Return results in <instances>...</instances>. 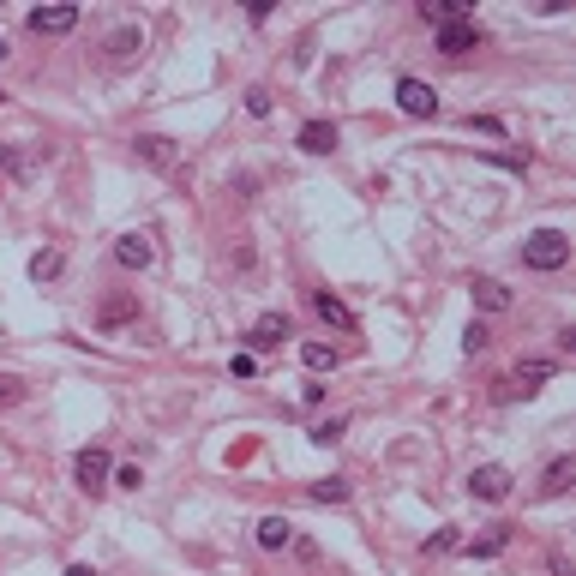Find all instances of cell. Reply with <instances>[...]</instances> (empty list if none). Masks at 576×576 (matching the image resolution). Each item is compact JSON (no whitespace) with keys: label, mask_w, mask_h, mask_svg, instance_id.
<instances>
[{"label":"cell","mask_w":576,"mask_h":576,"mask_svg":"<svg viewBox=\"0 0 576 576\" xmlns=\"http://www.w3.org/2000/svg\"><path fill=\"white\" fill-rule=\"evenodd\" d=\"M246 343L259 348V355H264V348H283V343H288V318H283V313H264L259 324H252V336H246Z\"/></svg>","instance_id":"cell-11"},{"label":"cell","mask_w":576,"mask_h":576,"mask_svg":"<svg viewBox=\"0 0 576 576\" xmlns=\"http://www.w3.org/2000/svg\"><path fill=\"white\" fill-rule=\"evenodd\" d=\"M522 259H529L534 271H564V264H571V234H564V229H540V234H529Z\"/></svg>","instance_id":"cell-1"},{"label":"cell","mask_w":576,"mask_h":576,"mask_svg":"<svg viewBox=\"0 0 576 576\" xmlns=\"http://www.w3.org/2000/svg\"><path fill=\"white\" fill-rule=\"evenodd\" d=\"M294 144H301L306 157H331V150H336V127H331V120H306Z\"/></svg>","instance_id":"cell-10"},{"label":"cell","mask_w":576,"mask_h":576,"mask_svg":"<svg viewBox=\"0 0 576 576\" xmlns=\"http://www.w3.org/2000/svg\"><path fill=\"white\" fill-rule=\"evenodd\" d=\"M229 373H234V378H252V373H259V355H234Z\"/></svg>","instance_id":"cell-29"},{"label":"cell","mask_w":576,"mask_h":576,"mask_svg":"<svg viewBox=\"0 0 576 576\" xmlns=\"http://www.w3.org/2000/svg\"><path fill=\"white\" fill-rule=\"evenodd\" d=\"M36 36H67L72 25H78V6H67V0H55V6H30V18H25Z\"/></svg>","instance_id":"cell-3"},{"label":"cell","mask_w":576,"mask_h":576,"mask_svg":"<svg viewBox=\"0 0 576 576\" xmlns=\"http://www.w3.org/2000/svg\"><path fill=\"white\" fill-rule=\"evenodd\" d=\"M139 43H144L139 30H120L115 43H108V55H115V60H127V55H132V48H139Z\"/></svg>","instance_id":"cell-25"},{"label":"cell","mask_w":576,"mask_h":576,"mask_svg":"<svg viewBox=\"0 0 576 576\" xmlns=\"http://www.w3.org/2000/svg\"><path fill=\"white\" fill-rule=\"evenodd\" d=\"M343 432H348V420H343V415H336V420H318V427H313V445H336Z\"/></svg>","instance_id":"cell-22"},{"label":"cell","mask_w":576,"mask_h":576,"mask_svg":"<svg viewBox=\"0 0 576 576\" xmlns=\"http://www.w3.org/2000/svg\"><path fill=\"white\" fill-rule=\"evenodd\" d=\"M18 403H25V385L13 373H0V408H18Z\"/></svg>","instance_id":"cell-23"},{"label":"cell","mask_w":576,"mask_h":576,"mask_svg":"<svg viewBox=\"0 0 576 576\" xmlns=\"http://www.w3.org/2000/svg\"><path fill=\"white\" fill-rule=\"evenodd\" d=\"M313 504H348V480L343 475H324V480H313Z\"/></svg>","instance_id":"cell-18"},{"label":"cell","mask_w":576,"mask_h":576,"mask_svg":"<svg viewBox=\"0 0 576 576\" xmlns=\"http://www.w3.org/2000/svg\"><path fill=\"white\" fill-rule=\"evenodd\" d=\"M246 115H271V90H246Z\"/></svg>","instance_id":"cell-28"},{"label":"cell","mask_w":576,"mask_h":576,"mask_svg":"<svg viewBox=\"0 0 576 576\" xmlns=\"http://www.w3.org/2000/svg\"><path fill=\"white\" fill-rule=\"evenodd\" d=\"M139 157L157 162V169H169V162H174V144L169 139H139Z\"/></svg>","instance_id":"cell-21"},{"label":"cell","mask_w":576,"mask_h":576,"mask_svg":"<svg viewBox=\"0 0 576 576\" xmlns=\"http://www.w3.org/2000/svg\"><path fill=\"white\" fill-rule=\"evenodd\" d=\"M571 475H576V457H552V468H547V480H540V492H547V499H564V492H571Z\"/></svg>","instance_id":"cell-14"},{"label":"cell","mask_w":576,"mask_h":576,"mask_svg":"<svg viewBox=\"0 0 576 576\" xmlns=\"http://www.w3.org/2000/svg\"><path fill=\"white\" fill-rule=\"evenodd\" d=\"M547 378H552V360H522L517 373L499 385V396H529V390H534V385H547Z\"/></svg>","instance_id":"cell-8"},{"label":"cell","mask_w":576,"mask_h":576,"mask_svg":"<svg viewBox=\"0 0 576 576\" xmlns=\"http://www.w3.org/2000/svg\"><path fill=\"white\" fill-rule=\"evenodd\" d=\"M301 360H306V373H331L336 366V343H301Z\"/></svg>","instance_id":"cell-20"},{"label":"cell","mask_w":576,"mask_h":576,"mask_svg":"<svg viewBox=\"0 0 576 576\" xmlns=\"http://www.w3.org/2000/svg\"><path fill=\"white\" fill-rule=\"evenodd\" d=\"M396 108L415 115V120H432V115H438V90L420 85V78H403V85H396Z\"/></svg>","instance_id":"cell-4"},{"label":"cell","mask_w":576,"mask_h":576,"mask_svg":"<svg viewBox=\"0 0 576 576\" xmlns=\"http://www.w3.org/2000/svg\"><path fill=\"white\" fill-rule=\"evenodd\" d=\"M115 487H144V475L132 468V462H120V468H115Z\"/></svg>","instance_id":"cell-30"},{"label":"cell","mask_w":576,"mask_h":576,"mask_svg":"<svg viewBox=\"0 0 576 576\" xmlns=\"http://www.w3.org/2000/svg\"><path fill=\"white\" fill-rule=\"evenodd\" d=\"M468 492H475V499H487V504H499L504 492H510V468H499V462H480L475 475H468Z\"/></svg>","instance_id":"cell-7"},{"label":"cell","mask_w":576,"mask_h":576,"mask_svg":"<svg viewBox=\"0 0 576 576\" xmlns=\"http://www.w3.org/2000/svg\"><path fill=\"white\" fill-rule=\"evenodd\" d=\"M288 540H294V522H288V517H264L259 522V547L264 552H283Z\"/></svg>","instance_id":"cell-15"},{"label":"cell","mask_w":576,"mask_h":576,"mask_svg":"<svg viewBox=\"0 0 576 576\" xmlns=\"http://www.w3.org/2000/svg\"><path fill=\"white\" fill-rule=\"evenodd\" d=\"M132 318H139V301H132V294H108V301L97 306V331H127Z\"/></svg>","instance_id":"cell-9"},{"label":"cell","mask_w":576,"mask_h":576,"mask_svg":"<svg viewBox=\"0 0 576 576\" xmlns=\"http://www.w3.org/2000/svg\"><path fill=\"white\" fill-rule=\"evenodd\" d=\"M475 306L480 313H504V306H510V288H504L499 276H475Z\"/></svg>","instance_id":"cell-12"},{"label":"cell","mask_w":576,"mask_h":576,"mask_svg":"<svg viewBox=\"0 0 576 576\" xmlns=\"http://www.w3.org/2000/svg\"><path fill=\"white\" fill-rule=\"evenodd\" d=\"M115 259L127 264V271H150V264H157V241L132 229V234H120V241H115Z\"/></svg>","instance_id":"cell-6"},{"label":"cell","mask_w":576,"mask_h":576,"mask_svg":"<svg viewBox=\"0 0 576 576\" xmlns=\"http://www.w3.org/2000/svg\"><path fill=\"white\" fill-rule=\"evenodd\" d=\"M72 475H78V487H85V492H102V480L115 475V462H108V450H102V445H85L78 457H72Z\"/></svg>","instance_id":"cell-2"},{"label":"cell","mask_w":576,"mask_h":576,"mask_svg":"<svg viewBox=\"0 0 576 576\" xmlns=\"http://www.w3.org/2000/svg\"><path fill=\"white\" fill-rule=\"evenodd\" d=\"M67 576H90V571H85V564H72V571H67Z\"/></svg>","instance_id":"cell-31"},{"label":"cell","mask_w":576,"mask_h":576,"mask_svg":"<svg viewBox=\"0 0 576 576\" xmlns=\"http://www.w3.org/2000/svg\"><path fill=\"white\" fill-rule=\"evenodd\" d=\"M420 18H427V25H450V18H468V0H427V6H420Z\"/></svg>","instance_id":"cell-16"},{"label":"cell","mask_w":576,"mask_h":576,"mask_svg":"<svg viewBox=\"0 0 576 576\" xmlns=\"http://www.w3.org/2000/svg\"><path fill=\"white\" fill-rule=\"evenodd\" d=\"M60 271H67V259H60L55 246H43V252H36V259H30V283H55Z\"/></svg>","instance_id":"cell-17"},{"label":"cell","mask_w":576,"mask_h":576,"mask_svg":"<svg viewBox=\"0 0 576 576\" xmlns=\"http://www.w3.org/2000/svg\"><path fill=\"white\" fill-rule=\"evenodd\" d=\"M468 48H480V25L475 18H450V25H438V55H468Z\"/></svg>","instance_id":"cell-5"},{"label":"cell","mask_w":576,"mask_h":576,"mask_svg":"<svg viewBox=\"0 0 576 576\" xmlns=\"http://www.w3.org/2000/svg\"><path fill=\"white\" fill-rule=\"evenodd\" d=\"M0 169H6V174H30L36 162H30V157H18V150H0Z\"/></svg>","instance_id":"cell-27"},{"label":"cell","mask_w":576,"mask_h":576,"mask_svg":"<svg viewBox=\"0 0 576 576\" xmlns=\"http://www.w3.org/2000/svg\"><path fill=\"white\" fill-rule=\"evenodd\" d=\"M504 540H510V529H480L475 540H462V552H468V559H499Z\"/></svg>","instance_id":"cell-13"},{"label":"cell","mask_w":576,"mask_h":576,"mask_svg":"<svg viewBox=\"0 0 576 576\" xmlns=\"http://www.w3.org/2000/svg\"><path fill=\"white\" fill-rule=\"evenodd\" d=\"M450 547H462V540H457V529H438V534L427 540V559H432V552H450Z\"/></svg>","instance_id":"cell-26"},{"label":"cell","mask_w":576,"mask_h":576,"mask_svg":"<svg viewBox=\"0 0 576 576\" xmlns=\"http://www.w3.org/2000/svg\"><path fill=\"white\" fill-rule=\"evenodd\" d=\"M487 343H492V336H487V324H480V318H475V324L462 331V348H468V355H480V348H487Z\"/></svg>","instance_id":"cell-24"},{"label":"cell","mask_w":576,"mask_h":576,"mask_svg":"<svg viewBox=\"0 0 576 576\" xmlns=\"http://www.w3.org/2000/svg\"><path fill=\"white\" fill-rule=\"evenodd\" d=\"M313 313L324 318V324H336V331H348V324H355V318H348V306L336 301V294H313Z\"/></svg>","instance_id":"cell-19"}]
</instances>
